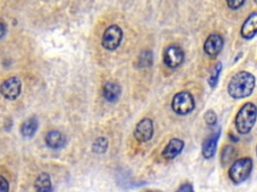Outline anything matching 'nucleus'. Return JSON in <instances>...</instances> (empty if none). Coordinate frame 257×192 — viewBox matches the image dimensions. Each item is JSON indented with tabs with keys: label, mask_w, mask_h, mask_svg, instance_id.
<instances>
[{
	"label": "nucleus",
	"mask_w": 257,
	"mask_h": 192,
	"mask_svg": "<svg viewBox=\"0 0 257 192\" xmlns=\"http://www.w3.org/2000/svg\"><path fill=\"white\" fill-rule=\"evenodd\" d=\"M255 84L256 80L253 74L248 71H239L231 77L227 91L232 98L243 99L252 94Z\"/></svg>",
	"instance_id": "1"
},
{
	"label": "nucleus",
	"mask_w": 257,
	"mask_h": 192,
	"mask_svg": "<svg viewBox=\"0 0 257 192\" xmlns=\"http://www.w3.org/2000/svg\"><path fill=\"white\" fill-rule=\"evenodd\" d=\"M257 120V107L252 102L241 106L235 117V127L240 134H248Z\"/></svg>",
	"instance_id": "2"
},
{
	"label": "nucleus",
	"mask_w": 257,
	"mask_h": 192,
	"mask_svg": "<svg viewBox=\"0 0 257 192\" xmlns=\"http://www.w3.org/2000/svg\"><path fill=\"white\" fill-rule=\"evenodd\" d=\"M253 161L250 157H243L235 160L229 170L228 176L230 180L235 184H240L244 182L252 172Z\"/></svg>",
	"instance_id": "3"
},
{
	"label": "nucleus",
	"mask_w": 257,
	"mask_h": 192,
	"mask_svg": "<svg viewBox=\"0 0 257 192\" xmlns=\"http://www.w3.org/2000/svg\"><path fill=\"white\" fill-rule=\"evenodd\" d=\"M172 109L179 115H187L195 108V99L188 91H180L176 93L172 99Z\"/></svg>",
	"instance_id": "4"
},
{
	"label": "nucleus",
	"mask_w": 257,
	"mask_h": 192,
	"mask_svg": "<svg viewBox=\"0 0 257 192\" xmlns=\"http://www.w3.org/2000/svg\"><path fill=\"white\" fill-rule=\"evenodd\" d=\"M121 40H122L121 28L115 24H112L104 30L101 38V45L105 50L113 51L120 45Z\"/></svg>",
	"instance_id": "5"
},
{
	"label": "nucleus",
	"mask_w": 257,
	"mask_h": 192,
	"mask_svg": "<svg viewBox=\"0 0 257 192\" xmlns=\"http://www.w3.org/2000/svg\"><path fill=\"white\" fill-rule=\"evenodd\" d=\"M184 59L185 53L180 46L176 44H171L164 49L163 60L168 67L177 68L184 62Z\"/></svg>",
	"instance_id": "6"
},
{
	"label": "nucleus",
	"mask_w": 257,
	"mask_h": 192,
	"mask_svg": "<svg viewBox=\"0 0 257 192\" xmlns=\"http://www.w3.org/2000/svg\"><path fill=\"white\" fill-rule=\"evenodd\" d=\"M21 88H22L21 80L16 76H12L5 79L2 82L0 90H1L2 96L5 99L12 101L19 97L21 93Z\"/></svg>",
	"instance_id": "7"
},
{
	"label": "nucleus",
	"mask_w": 257,
	"mask_h": 192,
	"mask_svg": "<svg viewBox=\"0 0 257 192\" xmlns=\"http://www.w3.org/2000/svg\"><path fill=\"white\" fill-rule=\"evenodd\" d=\"M154 135V123L150 118H143L138 122L134 130V136L139 142H148Z\"/></svg>",
	"instance_id": "8"
},
{
	"label": "nucleus",
	"mask_w": 257,
	"mask_h": 192,
	"mask_svg": "<svg viewBox=\"0 0 257 192\" xmlns=\"http://www.w3.org/2000/svg\"><path fill=\"white\" fill-rule=\"evenodd\" d=\"M224 45L222 36L219 33L210 34L204 43V52L211 58H215L219 55Z\"/></svg>",
	"instance_id": "9"
},
{
	"label": "nucleus",
	"mask_w": 257,
	"mask_h": 192,
	"mask_svg": "<svg viewBox=\"0 0 257 192\" xmlns=\"http://www.w3.org/2000/svg\"><path fill=\"white\" fill-rule=\"evenodd\" d=\"M221 134V130L218 129L217 131L213 132L212 134H210L204 141L202 144V155L204 158L206 159H211L217 150V143L219 140Z\"/></svg>",
	"instance_id": "10"
},
{
	"label": "nucleus",
	"mask_w": 257,
	"mask_h": 192,
	"mask_svg": "<svg viewBox=\"0 0 257 192\" xmlns=\"http://www.w3.org/2000/svg\"><path fill=\"white\" fill-rule=\"evenodd\" d=\"M184 141L179 138H172L162 151V156L166 160H172L176 158L184 149Z\"/></svg>",
	"instance_id": "11"
},
{
	"label": "nucleus",
	"mask_w": 257,
	"mask_h": 192,
	"mask_svg": "<svg viewBox=\"0 0 257 192\" xmlns=\"http://www.w3.org/2000/svg\"><path fill=\"white\" fill-rule=\"evenodd\" d=\"M240 33L241 36L247 40L252 39L255 36V34L257 33V11L249 14V16L242 24Z\"/></svg>",
	"instance_id": "12"
},
{
	"label": "nucleus",
	"mask_w": 257,
	"mask_h": 192,
	"mask_svg": "<svg viewBox=\"0 0 257 192\" xmlns=\"http://www.w3.org/2000/svg\"><path fill=\"white\" fill-rule=\"evenodd\" d=\"M120 86L113 81H107L102 87V95L108 102H115L120 96Z\"/></svg>",
	"instance_id": "13"
},
{
	"label": "nucleus",
	"mask_w": 257,
	"mask_h": 192,
	"mask_svg": "<svg viewBox=\"0 0 257 192\" xmlns=\"http://www.w3.org/2000/svg\"><path fill=\"white\" fill-rule=\"evenodd\" d=\"M45 143L52 149H59L65 144V136L58 130H51L45 136Z\"/></svg>",
	"instance_id": "14"
},
{
	"label": "nucleus",
	"mask_w": 257,
	"mask_h": 192,
	"mask_svg": "<svg viewBox=\"0 0 257 192\" xmlns=\"http://www.w3.org/2000/svg\"><path fill=\"white\" fill-rule=\"evenodd\" d=\"M34 188L36 192H51L52 189L50 175L45 172L40 173L34 181Z\"/></svg>",
	"instance_id": "15"
},
{
	"label": "nucleus",
	"mask_w": 257,
	"mask_h": 192,
	"mask_svg": "<svg viewBox=\"0 0 257 192\" xmlns=\"http://www.w3.org/2000/svg\"><path fill=\"white\" fill-rule=\"evenodd\" d=\"M38 128V121L35 117H31L26 119L20 127V133L25 138H30L34 136Z\"/></svg>",
	"instance_id": "16"
},
{
	"label": "nucleus",
	"mask_w": 257,
	"mask_h": 192,
	"mask_svg": "<svg viewBox=\"0 0 257 192\" xmlns=\"http://www.w3.org/2000/svg\"><path fill=\"white\" fill-rule=\"evenodd\" d=\"M237 155V151H236V148L233 146V145H226L223 147L222 149V152H221V161L224 165L232 162L235 157Z\"/></svg>",
	"instance_id": "17"
},
{
	"label": "nucleus",
	"mask_w": 257,
	"mask_h": 192,
	"mask_svg": "<svg viewBox=\"0 0 257 192\" xmlns=\"http://www.w3.org/2000/svg\"><path fill=\"white\" fill-rule=\"evenodd\" d=\"M222 71V63L221 62H217L211 69L209 78H208V83L212 88H215L218 84L219 81V77Z\"/></svg>",
	"instance_id": "18"
},
{
	"label": "nucleus",
	"mask_w": 257,
	"mask_h": 192,
	"mask_svg": "<svg viewBox=\"0 0 257 192\" xmlns=\"http://www.w3.org/2000/svg\"><path fill=\"white\" fill-rule=\"evenodd\" d=\"M108 148V141L105 137H97L92 143V151L97 154H103Z\"/></svg>",
	"instance_id": "19"
},
{
	"label": "nucleus",
	"mask_w": 257,
	"mask_h": 192,
	"mask_svg": "<svg viewBox=\"0 0 257 192\" xmlns=\"http://www.w3.org/2000/svg\"><path fill=\"white\" fill-rule=\"evenodd\" d=\"M153 64V54L151 51L146 50L143 51L139 56L138 65L140 67H149Z\"/></svg>",
	"instance_id": "20"
},
{
	"label": "nucleus",
	"mask_w": 257,
	"mask_h": 192,
	"mask_svg": "<svg viewBox=\"0 0 257 192\" xmlns=\"http://www.w3.org/2000/svg\"><path fill=\"white\" fill-rule=\"evenodd\" d=\"M204 120L208 126H214L217 123V114L213 110H208L204 114Z\"/></svg>",
	"instance_id": "21"
},
{
	"label": "nucleus",
	"mask_w": 257,
	"mask_h": 192,
	"mask_svg": "<svg viewBox=\"0 0 257 192\" xmlns=\"http://www.w3.org/2000/svg\"><path fill=\"white\" fill-rule=\"evenodd\" d=\"M245 3V1L243 0H234V1H227V5L230 9L232 10H236L239 9L243 4Z\"/></svg>",
	"instance_id": "22"
},
{
	"label": "nucleus",
	"mask_w": 257,
	"mask_h": 192,
	"mask_svg": "<svg viewBox=\"0 0 257 192\" xmlns=\"http://www.w3.org/2000/svg\"><path fill=\"white\" fill-rule=\"evenodd\" d=\"M176 192H194V187L191 183H184L176 190Z\"/></svg>",
	"instance_id": "23"
},
{
	"label": "nucleus",
	"mask_w": 257,
	"mask_h": 192,
	"mask_svg": "<svg viewBox=\"0 0 257 192\" xmlns=\"http://www.w3.org/2000/svg\"><path fill=\"white\" fill-rule=\"evenodd\" d=\"M0 192H9V183L4 176H0Z\"/></svg>",
	"instance_id": "24"
},
{
	"label": "nucleus",
	"mask_w": 257,
	"mask_h": 192,
	"mask_svg": "<svg viewBox=\"0 0 257 192\" xmlns=\"http://www.w3.org/2000/svg\"><path fill=\"white\" fill-rule=\"evenodd\" d=\"M5 33H6V25L3 21H1V23H0V37L3 38Z\"/></svg>",
	"instance_id": "25"
},
{
	"label": "nucleus",
	"mask_w": 257,
	"mask_h": 192,
	"mask_svg": "<svg viewBox=\"0 0 257 192\" xmlns=\"http://www.w3.org/2000/svg\"><path fill=\"white\" fill-rule=\"evenodd\" d=\"M144 192H159V191H144Z\"/></svg>",
	"instance_id": "26"
},
{
	"label": "nucleus",
	"mask_w": 257,
	"mask_h": 192,
	"mask_svg": "<svg viewBox=\"0 0 257 192\" xmlns=\"http://www.w3.org/2000/svg\"><path fill=\"white\" fill-rule=\"evenodd\" d=\"M256 153H257V147H256Z\"/></svg>",
	"instance_id": "27"
}]
</instances>
